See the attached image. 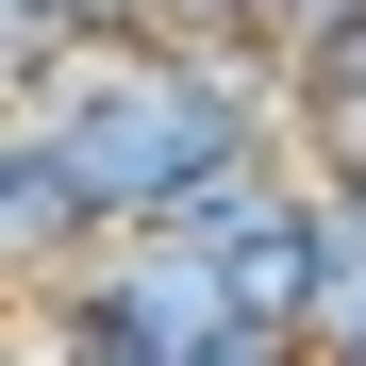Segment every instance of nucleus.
Returning a JSON list of instances; mask_svg holds the SVG:
<instances>
[{
    "instance_id": "obj_1",
    "label": "nucleus",
    "mask_w": 366,
    "mask_h": 366,
    "mask_svg": "<svg viewBox=\"0 0 366 366\" xmlns=\"http://www.w3.org/2000/svg\"><path fill=\"white\" fill-rule=\"evenodd\" d=\"M84 250H100V200L67 183V150L34 117H0V300H50Z\"/></svg>"
}]
</instances>
